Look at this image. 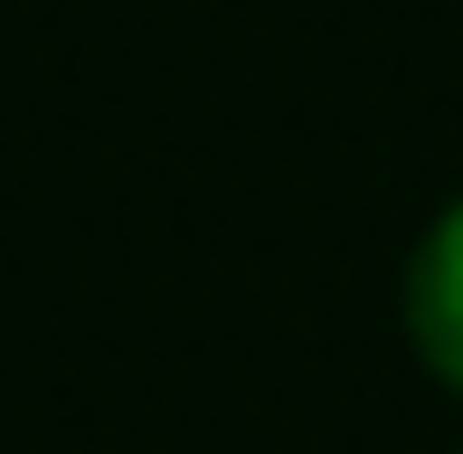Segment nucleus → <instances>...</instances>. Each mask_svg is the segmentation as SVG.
<instances>
[{
  "mask_svg": "<svg viewBox=\"0 0 463 454\" xmlns=\"http://www.w3.org/2000/svg\"><path fill=\"white\" fill-rule=\"evenodd\" d=\"M397 322H407V350L426 360V379L445 398H463V190L416 227L407 284H397Z\"/></svg>",
  "mask_w": 463,
  "mask_h": 454,
  "instance_id": "obj_1",
  "label": "nucleus"
}]
</instances>
